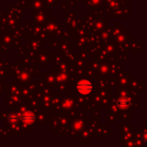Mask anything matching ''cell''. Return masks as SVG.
Instances as JSON below:
<instances>
[{
	"mask_svg": "<svg viewBox=\"0 0 147 147\" xmlns=\"http://www.w3.org/2000/svg\"><path fill=\"white\" fill-rule=\"evenodd\" d=\"M78 92L81 95H89L92 90V84L88 80L81 81L77 85Z\"/></svg>",
	"mask_w": 147,
	"mask_h": 147,
	"instance_id": "6da1fadb",
	"label": "cell"
},
{
	"mask_svg": "<svg viewBox=\"0 0 147 147\" xmlns=\"http://www.w3.org/2000/svg\"><path fill=\"white\" fill-rule=\"evenodd\" d=\"M22 121L26 122V123H32L34 119H35V116L32 113V112H26L24 113L22 115Z\"/></svg>",
	"mask_w": 147,
	"mask_h": 147,
	"instance_id": "7a4b0ae2",
	"label": "cell"
},
{
	"mask_svg": "<svg viewBox=\"0 0 147 147\" xmlns=\"http://www.w3.org/2000/svg\"><path fill=\"white\" fill-rule=\"evenodd\" d=\"M118 105L121 109H127L130 105V101L128 99H121L119 102H118Z\"/></svg>",
	"mask_w": 147,
	"mask_h": 147,
	"instance_id": "3957f363",
	"label": "cell"
}]
</instances>
